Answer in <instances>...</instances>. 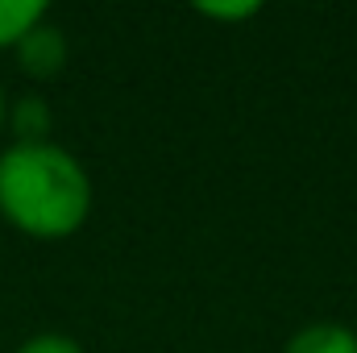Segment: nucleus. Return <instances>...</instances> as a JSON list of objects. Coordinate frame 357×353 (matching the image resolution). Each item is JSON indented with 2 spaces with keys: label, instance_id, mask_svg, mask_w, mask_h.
Returning <instances> with one entry per match:
<instances>
[{
  "label": "nucleus",
  "instance_id": "nucleus-3",
  "mask_svg": "<svg viewBox=\"0 0 357 353\" xmlns=\"http://www.w3.org/2000/svg\"><path fill=\"white\" fill-rule=\"evenodd\" d=\"M282 353H357V333L337 320H316V324H303L282 345Z\"/></svg>",
  "mask_w": 357,
  "mask_h": 353
},
{
  "label": "nucleus",
  "instance_id": "nucleus-5",
  "mask_svg": "<svg viewBox=\"0 0 357 353\" xmlns=\"http://www.w3.org/2000/svg\"><path fill=\"white\" fill-rule=\"evenodd\" d=\"M8 125L17 133V142H50V112L38 96H25L17 104H8Z\"/></svg>",
  "mask_w": 357,
  "mask_h": 353
},
{
  "label": "nucleus",
  "instance_id": "nucleus-2",
  "mask_svg": "<svg viewBox=\"0 0 357 353\" xmlns=\"http://www.w3.org/2000/svg\"><path fill=\"white\" fill-rule=\"evenodd\" d=\"M13 54H17V63H21L25 75H33V80H54V75L67 67V38H63V29L50 25V17H46L38 29H29V33L21 38V46H17Z\"/></svg>",
  "mask_w": 357,
  "mask_h": 353
},
{
  "label": "nucleus",
  "instance_id": "nucleus-6",
  "mask_svg": "<svg viewBox=\"0 0 357 353\" xmlns=\"http://www.w3.org/2000/svg\"><path fill=\"white\" fill-rule=\"evenodd\" d=\"M13 353H88L75 337L67 333H33L29 341H21Z\"/></svg>",
  "mask_w": 357,
  "mask_h": 353
},
{
  "label": "nucleus",
  "instance_id": "nucleus-8",
  "mask_svg": "<svg viewBox=\"0 0 357 353\" xmlns=\"http://www.w3.org/2000/svg\"><path fill=\"white\" fill-rule=\"evenodd\" d=\"M4 125H8V96L0 88V133H4Z\"/></svg>",
  "mask_w": 357,
  "mask_h": 353
},
{
  "label": "nucleus",
  "instance_id": "nucleus-4",
  "mask_svg": "<svg viewBox=\"0 0 357 353\" xmlns=\"http://www.w3.org/2000/svg\"><path fill=\"white\" fill-rule=\"evenodd\" d=\"M50 17L42 0H0V50H17L29 29Z\"/></svg>",
  "mask_w": 357,
  "mask_h": 353
},
{
  "label": "nucleus",
  "instance_id": "nucleus-7",
  "mask_svg": "<svg viewBox=\"0 0 357 353\" xmlns=\"http://www.w3.org/2000/svg\"><path fill=\"white\" fill-rule=\"evenodd\" d=\"M199 13L233 25V21H250V17H258L262 8H258V4H199Z\"/></svg>",
  "mask_w": 357,
  "mask_h": 353
},
{
  "label": "nucleus",
  "instance_id": "nucleus-1",
  "mask_svg": "<svg viewBox=\"0 0 357 353\" xmlns=\"http://www.w3.org/2000/svg\"><path fill=\"white\" fill-rule=\"evenodd\" d=\"M0 216L33 241H67L91 216V179L59 142L0 150Z\"/></svg>",
  "mask_w": 357,
  "mask_h": 353
}]
</instances>
